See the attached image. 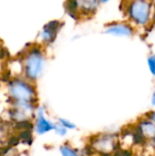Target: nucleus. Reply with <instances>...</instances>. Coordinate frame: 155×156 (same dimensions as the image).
I'll return each mask as SVG.
<instances>
[{"mask_svg": "<svg viewBox=\"0 0 155 156\" xmlns=\"http://www.w3.org/2000/svg\"><path fill=\"white\" fill-rule=\"evenodd\" d=\"M44 58L37 49H32L26 59V75L29 80H36L43 69Z\"/></svg>", "mask_w": 155, "mask_h": 156, "instance_id": "1", "label": "nucleus"}, {"mask_svg": "<svg viewBox=\"0 0 155 156\" xmlns=\"http://www.w3.org/2000/svg\"><path fill=\"white\" fill-rule=\"evenodd\" d=\"M11 97L17 102H29L33 101V90L29 85L21 81L14 80L9 84Z\"/></svg>", "mask_w": 155, "mask_h": 156, "instance_id": "2", "label": "nucleus"}, {"mask_svg": "<svg viewBox=\"0 0 155 156\" xmlns=\"http://www.w3.org/2000/svg\"><path fill=\"white\" fill-rule=\"evenodd\" d=\"M150 13V5L147 2L138 1L132 4L130 7L131 16L139 24L143 25L147 22Z\"/></svg>", "mask_w": 155, "mask_h": 156, "instance_id": "3", "label": "nucleus"}, {"mask_svg": "<svg viewBox=\"0 0 155 156\" xmlns=\"http://www.w3.org/2000/svg\"><path fill=\"white\" fill-rule=\"evenodd\" d=\"M59 28H60V21H58V20L50 21L44 27L40 34V37L45 42L51 43L56 39L57 34Z\"/></svg>", "mask_w": 155, "mask_h": 156, "instance_id": "4", "label": "nucleus"}, {"mask_svg": "<svg viewBox=\"0 0 155 156\" xmlns=\"http://www.w3.org/2000/svg\"><path fill=\"white\" fill-rule=\"evenodd\" d=\"M55 124L48 122L44 118V110L42 108H39L38 114H37V120L36 124V130L38 134H44L51 130H55Z\"/></svg>", "mask_w": 155, "mask_h": 156, "instance_id": "5", "label": "nucleus"}, {"mask_svg": "<svg viewBox=\"0 0 155 156\" xmlns=\"http://www.w3.org/2000/svg\"><path fill=\"white\" fill-rule=\"evenodd\" d=\"M105 32L116 36H132L133 30L126 24H111L106 28Z\"/></svg>", "mask_w": 155, "mask_h": 156, "instance_id": "6", "label": "nucleus"}, {"mask_svg": "<svg viewBox=\"0 0 155 156\" xmlns=\"http://www.w3.org/2000/svg\"><path fill=\"white\" fill-rule=\"evenodd\" d=\"M18 139L19 140H22V142L24 144H26L28 145H30L32 144V141H33V137H32V133H31V131H28V130H26V131H21L20 133L17 135Z\"/></svg>", "mask_w": 155, "mask_h": 156, "instance_id": "7", "label": "nucleus"}, {"mask_svg": "<svg viewBox=\"0 0 155 156\" xmlns=\"http://www.w3.org/2000/svg\"><path fill=\"white\" fill-rule=\"evenodd\" d=\"M15 128L20 131H26V130L31 131L33 129V124L29 121L26 120V121L16 122V123L15 124Z\"/></svg>", "mask_w": 155, "mask_h": 156, "instance_id": "8", "label": "nucleus"}, {"mask_svg": "<svg viewBox=\"0 0 155 156\" xmlns=\"http://www.w3.org/2000/svg\"><path fill=\"white\" fill-rule=\"evenodd\" d=\"M60 152H61V154H62L63 156H79L78 154L74 150H72L71 148H69L67 145L61 146L60 147Z\"/></svg>", "mask_w": 155, "mask_h": 156, "instance_id": "9", "label": "nucleus"}, {"mask_svg": "<svg viewBox=\"0 0 155 156\" xmlns=\"http://www.w3.org/2000/svg\"><path fill=\"white\" fill-rule=\"evenodd\" d=\"M58 122L61 126H63L64 128L66 129H75L76 128V125L67 120H64V119H58Z\"/></svg>", "mask_w": 155, "mask_h": 156, "instance_id": "10", "label": "nucleus"}, {"mask_svg": "<svg viewBox=\"0 0 155 156\" xmlns=\"http://www.w3.org/2000/svg\"><path fill=\"white\" fill-rule=\"evenodd\" d=\"M19 141H20V140L18 139L17 136H12V137H10L9 140L7 141V146L10 147V148H12V147H14V146H16V145L19 144Z\"/></svg>", "mask_w": 155, "mask_h": 156, "instance_id": "11", "label": "nucleus"}, {"mask_svg": "<svg viewBox=\"0 0 155 156\" xmlns=\"http://www.w3.org/2000/svg\"><path fill=\"white\" fill-rule=\"evenodd\" d=\"M55 131L57 132L58 134L62 135V136L63 135H66V133H67V129L64 128L63 126H61L60 124H58V125L55 126Z\"/></svg>", "mask_w": 155, "mask_h": 156, "instance_id": "12", "label": "nucleus"}, {"mask_svg": "<svg viewBox=\"0 0 155 156\" xmlns=\"http://www.w3.org/2000/svg\"><path fill=\"white\" fill-rule=\"evenodd\" d=\"M148 63H149L151 71L153 72V75H155V56H153V57H150V58H149Z\"/></svg>", "mask_w": 155, "mask_h": 156, "instance_id": "13", "label": "nucleus"}, {"mask_svg": "<svg viewBox=\"0 0 155 156\" xmlns=\"http://www.w3.org/2000/svg\"><path fill=\"white\" fill-rule=\"evenodd\" d=\"M113 156H131V153L128 151H124V150H119L115 153V154Z\"/></svg>", "mask_w": 155, "mask_h": 156, "instance_id": "14", "label": "nucleus"}, {"mask_svg": "<svg viewBox=\"0 0 155 156\" xmlns=\"http://www.w3.org/2000/svg\"><path fill=\"white\" fill-rule=\"evenodd\" d=\"M150 116H152V119H153V120L155 122V112L151 113V114H150Z\"/></svg>", "mask_w": 155, "mask_h": 156, "instance_id": "15", "label": "nucleus"}, {"mask_svg": "<svg viewBox=\"0 0 155 156\" xmlns=\"http://www.w3.org/2000/svg\"><path fill=\"white\" fill-rule=\"evenodd\" d=\"M153 104L155 105V93L154 95H153Z\"/></svg>", "mask_w": 155, "mask_h": 156, "instance_id": "16", "label": "nucleus"}]
</instances>
